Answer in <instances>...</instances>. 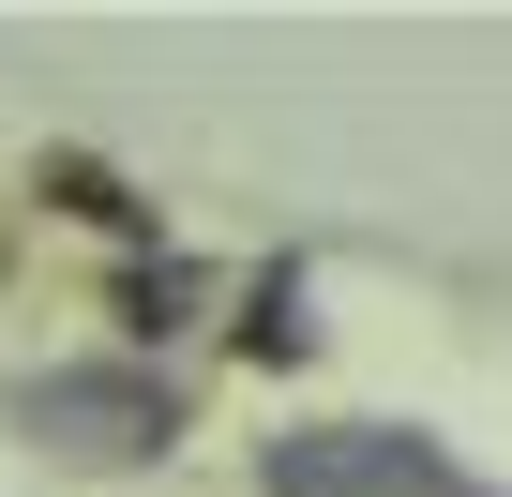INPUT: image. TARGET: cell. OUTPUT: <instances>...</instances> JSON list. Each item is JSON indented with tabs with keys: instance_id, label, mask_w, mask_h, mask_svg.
Segmentation results:
<instances>
[{
	"instance_id": "cell-1",
	"label": "cell",
	"mask_w": 512,
	"mask_h": 497,
	"mask_svg": "<svg viewBox=\"0 0 512 497\" xmlns=\"http://www.w3.org/2000/svg\"><path fill=\"white\" fill-rule=\"evenodd\" d=\"M61 226H106V241H136V257H166V211L121 181V166H91V151H46V181H31Z\"/></svg>"
},
{
	"instance_id": "cell-2",
	"label": "cell",
	"mask_w": 512,
	"mask_h": 497,
	"mask_svg": "<svg viewBox=\"0 0 512 497\" xmlns=\"http://www.w3.org/2000/svg\"><path fill=\"white\" fill-rule=\"evenodd\" d=\"M302 347H317L302 272H256V287H241V362H302Z\"/></svg>"
},
{
	"instance_id": "cell-3",
	"label": "cell",
	"mask_w": 512,
	"mask_h": 497,
	"mask_svg": "<svg viewBox=\"0 0 512 497\" xmlns=\"http://www.w3.org/2000/svg\"><path fill=\"white\" fill-rule=\"evenodd\" d=\"M181 317H196V272H181V257H136V272H121V332H136V347H166Z\"/></svg>"
}]
</instances>
